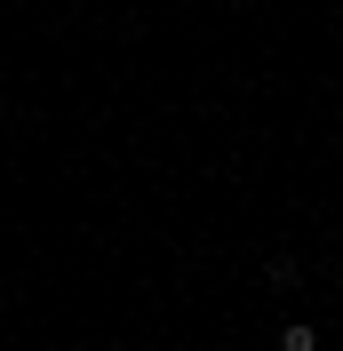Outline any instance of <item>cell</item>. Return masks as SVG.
<instances>
[{
  "instance_id": "1",
  "label": "cell",
  "mask_w": 343,
  "mask_h": 351,
  "mask_svg": "<svg viewBox=\"0 0 343 351\" xmlns=\"http://www.w3.org/2000/svg\"><path fill=\"white\" fill-rule=\"evenodd\" d=\"M279 351H320V335L311 328H279Z\"/></svg>"
}]
</instances>
